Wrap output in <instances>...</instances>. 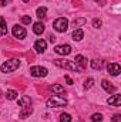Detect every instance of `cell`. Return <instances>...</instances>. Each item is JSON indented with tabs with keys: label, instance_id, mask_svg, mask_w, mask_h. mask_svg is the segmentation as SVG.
I'll list each match as a JSON object with an SVG mask.
<instances>
[{
	"label": "cell",
	"instance_id": "cell-30",
	"mask_svg": "<svg viewBox=\"0 0 121 122\" xmlns=\"http://www.w3.org/2000/svg\"><path fill=\"white\" fill-rule=\"evenodd\" d=\"M7 4V0H0V6H6Z\"/></svg>",
	"mask_w": 121,
	"mask_h": 122
},
{
	"label": "cell",
	"instance_id": "cell-20",
	"mask_svg": "<svg viewBox=\"0 0 121 122\" xmlns=\"http://www.w3.org/2000/svg\"><path fill=\"white\" fill-rule=\"evenodd\" d=\"M91 67H93V70H101L103 68V61L101 60H93L91 61Z\"/></svg>",
	"mask_w": 121,
	"mask_h": 122
},
{
	"label": "cell",
	"instance_id": "cell-29",
	"mask_svg": "<svg viewBox=\"0 0 121 122\" xmlns=\"http://www.w3.org/2000/svg\"><path fill=\"white\" fill-rule=\"evenodd\" d=\"M66 81H67V84H70V85L73 84V80H71V78H70L68 75H66Z\"/></svg>",
	"mask_w": 121,
	"mask_h": 122
},
{
	"label": "cell",
	"instance_id": "cell-28",
	"mask_svg": "<svg viewBox=\"0 0 121 122\" xmlns=\"http://www.w3.org/2000/svg\"><path fill=\"white\" fill-rule=\"evenodd\" d=\"M113 122H121V115L120 114H116L113 117Z\"/></svg>",
	"mask_w": 121,
	"mask_h": 122
},
{
	"label": "cell",
	"instance_id": "cell-6",
	"mask_svg": "<svg viewBox=\"0 0 121 122\" xmlns=\"http://www.w3.org/2000/svg\"><path fill=\"white\" fill-rule=\"evenodd\" d=\"M54 51L59 54V56H68L71 53V47L68 44H61V46H56Z\"/></svg>",
	"mask_w": 121,
	"mask_h": 122
},
{
	"label": "cell",
	"instance_id": "cell-14",
	"mask_svg": "<svg viewBox=\"0 0 121 122\" xmlns=\"http://www.w3.org/2000/svg\"><path fill=\"white\" fill-rule=\"evenodd\" d=\"M101 87H103L107 92H114L116 91V87L111 85V82H108L107 80H103V81H101Z\"/></svg>",
	"mask_w": 121,
	"mask_h": 122
},
{
	"label": "cell",
	"instance_id": "cell-27",
	"mask_svg": "<svg viewBox=\"0 0 121 122\" xmlns=\"http://www.w3.org/2000/svg\"><path fill=\"white\" fill-rule=\"evenodd\" d=\"M93 27H94V29H98V27H101V20H97V19H95V20L93 21Z\"/></svg>",
	"mask_w": 121,
	"mask_h": 122
},
{
	"label": "cell",
	"instance_id": "cell-22",
	"mask_svg": "<svg viewBox=\"0 0 121 122\" xmlns=\"http://www.w3.org/2000/svg\"><path fill=\"white\" fill-rule=\"evenodd\" d=\"M50 90H51V91H54V92H64V88H63V87H61V85H59V84H54V85H51V87H50Z\"/></svg>",
	"mask_w": 121,
	"mask_h": 122
},
{
	"label": "cell",
	"instance_id": "cell-23",
	"mask_svg": "<svg viewBox=\"0 0 121 122\" xmlns=\"http://www.w3.org/2000/svg\"><path fill=\"white\" fill-rule=\"evenodd\" d=\"M93 84H94V78H87V80H86V81H84V88H86V90H88V88H91V87H93Z\"/></svg>",
	"mask_w": 121,
	"mask_h": 122
},
{
	"label": "cell",
	"instance_id": "cell-2",
	"mask_svg": "<svg viewBox=\"0 0 121 122\" xmlns=\"http://www.w3.org/2000/svg\"><path fill=\"white\" fill-rule=\"evenodd\" d=\"M19 67H20V61L17 60V58H11V60H7L6 62H3L1 67H0V70H1V72L7 74V72L16 71Z\"/></svg>",
	"mask_w": 121,
	"mask_h": 122
},
{
	"label": "cell",
	"instance_id": "cell-4",
	"mask_svg": "<svg viewBox=\"0 0 121 122\" xmlns=\"http://www.w3.org/2000/svg\"><path fill=\"white\" fill-rule=\"evenodd\" d=\"M53 27H54V30L59 31V33H66L67 29H68V20L66 17H59L57 20H54Z\"/></svg>",
	"mask_w": 121,
	"mask_h": 122
},
{
	"label": "cell",
	"instance_id": "cell-16",
	"mask_svg": "<svg viewBox=\"0 0 121 122\" xmlns=\"http://www.w3.org/2000/svg\"><path fill=\"white\" fill-rule=\"evenodd\" d=\"M33 31L36 33V34H43V31H44V24L43 23H34V26H33Z\"/></svg>",
	"mask_w": 121,
	"mask_h": 122
},
{
	"label": "cell",
	"instance_id": "cell-25",
	"mask_svg": "<svg viewBox=\"0 0 121 122\" xmlns=\"http://www.w3.org/2000/svg\"><path fill=\"white\" fill-rule=\"evenodd\" d=\"M60 122H71V117L68 114H61L60 115Z\"/></svg>",
	"mask_w": 121,
	"mask_h": 122
},
{
	"label": "cell",
	"instance_id": "cell-1",
	"mask_svg": "<svg viewBox=\"0 0 121 122\" xmlns=\"http://www.w3.org/2000/svg\"><path fill=\"white\" fill-rule=\"evenodd\" d=\"M54 65L57 67H61V68H67L70 71H76V72H80L81 68L74 62V61H68V60H61V58H57V60H53Z\"/></svg>",
	"mask_w": 121,
	"mask_h": 122
},
{
	"label": "cell",
	"instance_id": "cell-3",
	"mask_svg": "<svg viewBox=\"0 0 121 122\" xmlns=\"http://www.w3.org/2000/svg\"><path fill=\"white\" fill-rule=\"evenodd\" d=\"M66 105H67L66 98H63L60 95H53L47 99V107H50V108H60V107H66Z\"/></svg>",
	"mask_w": 121,
	"mask_h": 122
},
{
	"label": "cell",
	"instance_id": "cell-9",
	"mask_svg": "<svg viewBox=\"0 0 121 122\" xmlns=\"http://www.w3.org/2000/svg\"><path fill=\"white\" fill-rule=\"evenodd\" d=\"M46 47H47V43H46L43 38H38V40L34 43V50H36V53H38V54L44 53Z\"/></svg>",
	"mask_w": 121,
	"mask_h": 122
},
{
	"label": "cell",
	"instance_id": "cell-13",
	"mask_svg": "<svg viewBox=\"0 0 121 122\" xmlns=\"http://www.w3.org/2000/svg\"><path fill=\"white\" fill-rule=\"evenodd\" d=\"M74 62H76V64H77V65H78L81 70H83V68L87 65V60H86L83 56H76V58H74Z\"/></svg>",
	"mask_w": 121,
	"mask_h": 122
},
{
	"label": "cell",
	"instance_id": "cell-31",
	"mask_svg": "<svg viewBox=\"0 0 121 122\" xmlns=\"http://www.w3.org/2000/svg\"><path fill=\"white\" fill-rule=\"evenodd\" d=\"M50 41H51V43L56 41V37H54V36H50Z\"/></svg>",
	"mask_w": 121,
	"mask_h": 122
},
{
	"label": "cell",
	"instance_id": "cell-24",
	"mask_svg": "<svg viewBox=\"0 0 121 122\" xmlns=\"http://www.w3.org/2000/svg\"><path fill=\"white\" fill-rule=\"evenodd\" d=\"M91 122H103V115L101 114H93Z\"/></svg>",
	"mask_w": 121,
	"mask_h": 122
},
{
	"label": "cell",
	"instance_id": "cell-11",
	"mask_svg": "<svg viewBox=\"0 0 121 122\" xmlns=\"http://www.w3.org/2000/svg\"><path fill=\"white\" fill-rule=\"evenodd\" d=\"M17 104H19V107H30L31 105V99L30 97H27V95H23L19 101H17Z\"/></svg>",
	"mask_w": 121,
	"mask_h": 122
},
{
	"label": "cell",
	"instance_id": "cell-34",
	"mask_svg": "<svg viewBox=\"0 0 121 122\" xmlns=\"http://www.w3.org/2000/svg\"><path fill=\"white\" fill-rule=\"evenodd\" d=\"M0 97H1V91H0Z\"/></svg>",
	"mask_w": 121,
	"mask_h": 122
},
{
	"label": "cell",
	"instance_id": "cell-10",
	"mask_svg": "<svg viewBox=\"0 0 121 122\" xmlns=\"http://www.w3.org/2000/svg\"><path fill=\"white\" fill-rule=\"evenodd\" d=\"M107 102H108V105H111V107H120L121 105V95L120 94H116V95L110 97V98L107 99Z\"/></svg>",
	"mask_w": 121,
	"mask_h": 122
},
{
	"label": "cell",
	"instance_id": "cell-32",
	"mask_svg": "<svg viewBox=\"0 0 121 122\" xmlns=\"http://www.w3.org/2000/svg\"><path fill=\"white\" fill-rule=\"evenodd\" d=\"M94 1H100L101 4H104V3H105V0H94Z\"/></svg>",
	"mask_w": 121,
	"mask_h": 122
},
{
	"label": "cell",
	"instance_id": "cell-19",
	"mask_svg": "<svg viewBox=\"0 0 121 122\" xmlns=\"http://www.w3.org/2000/svg\"><path fill=\"white\" fill-rule=\"evenodd\" d=\"M36 13H37V17H38V19H44V17H46V13H47V9H46L44 6H43V7H38Z\"/></svg>",
	"mask_w": 121,
	"mask_h": 122
},
{
	"label": "cell",
	"instance_id": "cell-8",
	"mask_svg": "<svg viewBox=\"0 0 121 122\" xmlns=\"http://www.w3.org/2000/svg\"><path fill=\"white\" fill-rule=\"evenodd\" d=\"M13 36H14L16 38H20V40L24 38V37H26V30H24V27L16 24V26L13 27Z\"/></svg>",
	"mask_w": 121,
	"mask_h": 122
},
{
	"label": "cell",
	"instance_id": "cell-33",
	"mask_svg": "<svg viewBox=\"0 0 121 122\" xmlns=\"http://www.w3.org/2000/svg\"><path fill=\"white\" fill-rule=\"evenodd\" d=\"M23 1H26V3H27V1H29V0H23Z\"/></svg>",
	"mask_w": 121,
	"mask_h": 122
},
{
	"label": "cell",
	"instance_id": "cell-21",
	"mask_svg": "<svg viewBox=\"0 0 121 122\" xmlns=\"http://www.w3.org/2000/svg\"><path fill=\"white\" fill-rule=\"evenodd\" d=\"M17 95H19V94L14 91V90H9V91L6 92V98H7V99H10V101L16 99V98H17Z\"/></svg>",
	"mask_w": 121,
	"mask_h": 122
},
{
	"label": "cell",
	"instance_id": "cell-5",
	"mask_svg": "<svg viewBox=\"0 0 121 122\" xmlns=\"http://www.w3.org/2000/svg\"><path fill=\"white\" fill-rule=\"evenodd\" d=\"M30 74L33 77H46L47 75V68L40 67V65H34V67H30Z\"/></svg>",
	"mask_w": 121,
	"mask_h": 122
},
{
	"label": "cell",
	"instance_id": "cell-7",
	"mask_svg": "<svg viewBox=\"0 0 121 122\" xmlns=\"http://www.w3.org/2000/svg\"><path fill=\"white\" fill-rule=\"evenodd\" d=\"M107 71L111 74V75H118L121 72V67H120V64H117V62H110L108 65H107Z\"/></svg>",
	"mask_w": 121,
	"mask_h": 122
},
{
	"label": "cell",
	"instance_id": "cell-18",
	"mask_svg": "<svg viewBox=\"0 0 121 122\" xmlns=\"http://www.w3.org/2000/svg\"><path fill=\"white\" fill-rule=\"evenodd\" d=\"M87 23V20L84 19V17H81V19H77V20H74L73 21V27L74 29H77V27H80V26H84Z\"/></svg>",
	"mask_w": 121,
	"mask_h": 122
},
{
	"label": "cell",
	"instance_id": "cell-12",
	"mask_svg": "<svg viewBox=\"0 0 121 122\" xmlns=\"http://www.w3.org/2000/svg\"><path fill=\"white\" fill-rule=\"evenodd\" d=\"M71 37H73V40L80 41V40H83V37H84V31L81 30V29H74L73 34H71Z\"/></svg>",
	"mask_w": 121,
	"mask_h": 122
},
{
	"label": "cell",
	"instance_id": "cell-26",
	"mask_svg": "<svg viewBox=\"0 0 121 122\" xmlns=\"http://www.w3.org/2000/svg\"><path fill=\"white\" fill-rule=\"evenodd\" d=\"M22 21H23L24 24H30L31 23V17L30 16H23V17H22Z\"/></svg>",
	"mask_w": 121,
	"mask_h": 122
},
{
	"label": "cell",
	"instance_id": "cell-15",
	"mask_svg": "<svg viewBox=\"0 0 121 122\" xmlns=\"http://www.w3.org/2000/svg\"><path fill=\"white\" fill-rule=\"evenodd\" d=\"M31 112H33V108L31 107H23V109L20 111V118H27V117H30Z\"/></svg>",
	"mask_w": 121,
	"mask_h": 122
},
{
	"label": "cell",
	"instance_id": "cell-17",
	"mask_svg": "<svg viewBox=\"0 0 121 122\" xmlns=\"http://www.w3.org/2000/svg\"><path fill=\"white\" fill-rule=\"evenodd\" d=\"M6 34H7V26H6L4 19L0 16V36H6Z\"/></svg>",
	"mask_w": 121,
	"mask_h": 122
}]
</instances>
